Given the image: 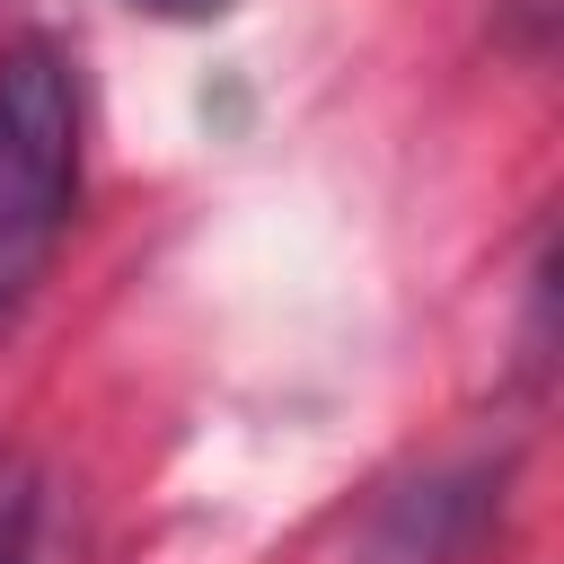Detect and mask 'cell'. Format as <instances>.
Here are the masks:
<instances>
[{
  "mask_svg": "<svg viewBox=\"0 0 564 564\" xmlns=\"http://www.w3.org/2000/svg\"><path fill=\"white\" fill-rule=\"evenodd\" d=\"M88 167V88L62 35H18L0 53V308H18L79 212Z\"/></svg>",
  "mask_w": 564,
  "mask_h": 564,
  "instance_id": "cell-1",
  "label": "cell"
},
{
  "mask_svg": "<svg viewBox=\"0 0 564 564\" xmlns=\"http://www.w3.org/2000/svg\"><path fill=\"white\" fill-rule=\"evenodd\" d=\"M44 555V467L0 449V564H35Z\"/></svg>",
  "mask_w": 564,
  "mask_h": 564,
  "instance_id": "cell-2",
  "label": "cell"
},
{
  "mask_svg": "<svg viewBox=\"0 0 564 564\" xmlns=\"http://www.w3.org/2000/svg\"><path fill=\"white\" fill-rule=\"evenodd\" d=\"M511 9H520V44L538 53V44H546V26H555V0H511Z\"/></svg>",
  "mask_w": 564,
  "mask_h": 564,
  "instance_id": "cell-3",
  "label": "cell"
},
{
  "mask_svg": "<svg viewBox=\"0 0 564 564\" xmlns=\"http://www.w3.org/2000/svg\"><path fill=\"white\" fill-rule=\"evenodd\" d=\"M132 9H150V18H220L238 0H132Z\"/></svg>",
  "mask_w": 564,
  "mask_h": 564,
  "instance_id": "cell-4",
  "label": "cell"
}]
</instances>
